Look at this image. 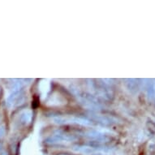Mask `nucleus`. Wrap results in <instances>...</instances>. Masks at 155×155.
<instances>
[{
  "instance_id": "f257e3e1",
  "label": "nucleus",
  "mask_w": 155,
  "mask_h": 155,
  "mask_svg": "<svg viewBox=\"0 0 155 155\" xmlns=\"http://www.w3.org/2000/svg\"><path fill=\"white\" fill-rule=\"evenodd\" d=\"M71 91L76 95V97L78 98L80 102L83 106L87 108H89L91 110H101L102 108V104L100 103L96 97L90 94H85L83 92H81L76 88H71Z\"/></svg>"
},
{
  "instance_id": "f03ea898",
  "label": "nucleus",
  "mask_w": 155,
  "mask_h": 155,
  "mask_svg": "<svg viewBox=\"0 0 155 155\" xmlns=\"http://www.w3.org/2000/svg\"><path fill=\"white\" fill-rule=\"evenodd\" d=\"M54 122L59 124H76L83 125V126H91L94 124L88 117L81 116H54L53 117Z\"/></svg>"
},
{
  "instance_id": "7ed1b4c3",
  "label": "nucleus",
  "mask_w": 155,
  "mask_h": 155,
  "mask_svg": "<svg viewBox=\"0 0 155 155\" xmlns=\"http://www.w3.org/2000/svg\"><path fill=\"white\" fill-rule=\"evenodd\" d=\"M83 136L89 140L97 142H107L110 140V132L99 129H90L83 133Z\"/></svg>"
},
{
  "instance_id": "20e7f679",
  "label": "nucleus",
  "mask_w": 155,
  "mask_h": 155,
  "mask_svg": "<svg viewBox=\"0 0 155 155\" xmlns=\"http://www.w3.org/2000/svg\"><path fill=\"white\" fill-rule=\"evenodd\" d=\"M76 140L75 135L68 134L64 132H57L54 134L53 137H51L47 139V142L51 144H58V143L68 142Z\"/></svg>"
},
{
  "instance_id": "39448f33",
  "label": "nucleus",
  "mask_w": 155,
  "mask_h": 155,
  "mask_svg": "<svg viewBox=\"0 0 155 155\" xmlns=\"http://www.w3.org/2000/svg\"><path fill=\"white\" fill-rule=\"evenodd\" d=\"M24 100H25V95H24L23 90L14 91L12 92L10 96L8 97L6 104L8 107H15V106H17V105L22 103Z\"/></svg>"
},
{
  "instance_id": "423d86ee",
  "label": "nucleus",
  "mask_w": 155,
  "mask_h": 155,
  "mask_svg": "<svg viewBox=\"0 0 155 155\" xmlns=\"http://www.w3.org/2000/svg\"><path fill=\"white\" fill-rule=\"evenodd\" d=\"M32 119V112L30 110H26L21 114V123L22 124H27L30 123Z\"/></svg>"
},
{
  "instance_id": "0eeeda50",
  "label": "nucleus",
  "mask_w": 155,
  "mask_h": 155,
  "mask_svg": "<svg viewBox=\"0 0 155 155\" xmlns=\"http://www.w3.org/2000/svg\"><path fill=\"white\" fill-rule=\"evenodd\" d=\"M5 132V127H4V126H1V127H0V137H2L4 136Z\"/></svg>"
},
{
  "instance_id": "6e6552de",
  "label": "nucleus",
  "mask_w": 155,
  "mask_h": 155,
  "mask_svg": "<svg viewBox=\"0 0 155 155\" xmlns=\"http://www.w3.org/2000/svg\"><path fill=\"white\" fill-rule=\"evenodd\" d=\"M2 153H3V145L0 143V154H1Z\"/></svg>"
},
{
  "instance_id": "1a4fd4ad",
  "label": "nucleus",
  "mask_w": 155,
  "mask_h": 155,
  "mask_svg": "<svg viewBox=\"0 0 155 155\" xmlns=\"http://www.w3.org/2000/svg\"><path fill=\"white\" fill-rule=\"evenodd\" d=\"M0 155H8V153L5 152V151H3V153H2Z\"/></svg>"
}]
</instances>
